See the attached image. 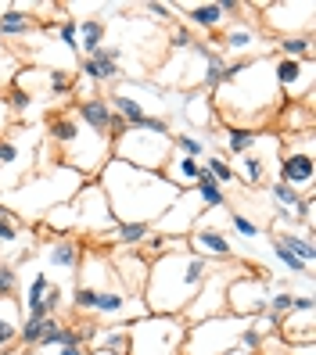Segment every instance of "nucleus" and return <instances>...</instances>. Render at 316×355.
<instances>
[{"mask_svg":"<svg viewBox=\"0 0 316 355\" xmlns=\"http://www.w3.org/2000/svg\"><path fill=\"white\" fill-rule=\"evenodd\" d=\"M36 144H40V133L36 126H26V122H18V126H11L0 137V194L15 191L36 169V158H33Z\"/></svg>","mask_w":316,"mask_h":355,"instance_id":"obj_6","label":"nucleus"},{"mask_svg":"<svg viewBox=\"0 0 316 355\" xmlns=\"http://www.w3.org/2000/svg\"><path fill=\"white\" fill-rule=\"evenodd\" d=\"M83 126H87L90 133H97V137H108V140H115L126 126L115 119V112H112V104H108V97H87V101H76V112H72Z\"/></svg>","mask_w":316,"mask_h":355,"instance_id":"obj_17","label":"nucleus"},{"mask_svg":"<svg viewBox=\"0 0 316 355\" xmlns=\"http://www.w3.org/2000/svg\"><path fill=\"white\" fill-rule=\"evenodd\" d=\"M79 26V58H94L104 47V22L101 18H83Z\"/></svg>","mask_w":316,"mask_h":355,"instance_id":"obj_30","label":"nucleus"},{"mask_svg":"<svg viewBox=\"0 0 316 355\" xmlns=\"http://www.w3.org/2000/svg\"><path fill=\"white\" fill-rule=\"evenodd\" d=\"M234 277L238 273L230 269V262L226 266H213V273L205 277V284H201V291L194 295V302L180 312V320L191 327V323H205V320L223 316V312H226V284L234 280Z\"/></svg>","mask_w":316,"mask_h":355,"instance_id":"obj_11","label":"nucleus"},{"mask_svg":"<svg viewBox=\"0 0 316 355\" xmlns=\"http://www.w3.org/2000/svg\"><path fill=\"white\" fill-rule=\"evenodd\" d=\"M173 151L176 155H187V158H205L208 151H205V140L201 137H194V133H173Z\"/></svg>","mask_w":316,"mask_h":355,"instance_id":"obj_41","label":"nucleus"},{"mask_svg":"<svg viewBox=\"0 0 316 355\" xmlns=\"http://www.w3.org/2000/svg\"><path fill=\"white\" fill-rule=\"evenodd\" d=\"M313 0H299V4H266L263 8V26L269 33L284 36H313Z\"/></svg>","mask_w":316,"mask_h":355,"instance_id":"obj_15","label":"nucleus"},{"mask_svg":"<svg viewBox=\"0 0 316 355\" xmlns=\"http://www.w3.org/2000/svg\"><path fill=\"white\" fill-rule=\"evenodd\" d=\"M281 137V162H277V180L288 183L291 191L299 194H313V180H316V169H313V130H302V133H277Z\"/></svg>","mask_w":316,"mask_h":355,"instance_id":"obj_9","label":"nucleus"},{"mask_svg":"<svg viewBox=\"0 0 316 355\" xmlns=\"http://www.w3.org/2000/svg\"><path fill=\"white\" fill-rule=\"evenodd\" d=\"M288 248H291V252L294 255H299L309 269H313V259H316V248H313V237H299V234H294V230H291V234H277Z\"/></svg>","mask_w":316,"mask_h":355,"instance_id":"obj_43","label":"nucleus"},{"mask_svg":"<svg viewBox=\"0 0 316 355\" xmlns=\"http://www.w3.org/2000/svg\"><path fill=\"white\" fill-rule=\"evenodd\" d=\"M201 216H208L205 208H201V201L191 194V191H180V198L169 205V212H165L151 230L155 234H162V237H176V241H187V234L198 226V219Z\"/></svg>","mask_w":316,"mask_h":355,"instance_id":"obj_16","label":"nucleus"},{"mask_svg":"<svg viewBox=\"0 0 316 355\" xmlns=\"http://www.w3.org/2000/svg\"><path fill=\"white\" fill-rule=\"evenodd\" d=\"M47 287H51V273H47L44 266H36V269H33V280H29V287H26V302H18V305H22V316H26V312H33L40 302H44Z\"/></svg>","mask_w":316,"mask_h":355,"instance_id":"obj_31","label":"nucleus"},{"mask_svg":"<svg viewBox=\"0 0 316 355\" xmlns=\"http://www.w3.org/2000/svg\"><path fill=\"white\" fill-rule=\"evenodd\" d=\"M11 130V112H8V104H4V97H0V137H4Z\"/></svg>","mask_w":316,"mask_h":355,"instance_id":"obj_51","label":"nucleus"},{"mask_svg":"<svg viewBox=\"0 0 316 355\" xmlns=\"http://www.w3.org/2000/svg\"><path fill=\"white\" fill-rule=\"evenodd\" d=\"M0 252H4V248H0Z\"/></svg>","mask_w":316,"mask_h":355,"instance_id":"obj_54","label":"nucleus"},{"mask_svg":"<svg viewBox=\"0 0 316 355\" xmlns=\"http://www.w3.org/2000/svg\"><path fill=\"white\" fill-rule=\"evenodd\" d=\"M180 11H183V22H187V29H205V33H216L223 22H226V15H223V8H219V0L216 4H180Z\"/></svg>","mask_w":316,"mask_h":355,"instance_id":"obj_26","label":"nucleus"},{"mask_svg":"<svg viewBox=\"0 0 316 355\" xmlns=\"http://www.w3.org/2000/svg\"><path fill=\"white\" fill-rule=\"evenodd\" d=\"M83 183H87V176L72 173L69 165H61V162L58 165H40V169L33 176H26L15 191L0 194V205H4L8 212H15L18 219H33V216L44 212V208L72 201Z\"/></svg>","mask_w":316,"mask_h":355,"instance_id":"obj_3","label":"nucleus"},{"mask_svg":"<svg viewBox=\"0 0 316 355\" xmlns=\"http://www.w3.org/2000/svg\"><path fill=\"white\" fill-rule=\"evenodd\" d=\"M147 234H151L147 223H115V230L104 241L115 244L119 252H140V244L147 241Z\"/></svg>","mask_w":316,"mask_h":355,"instance_id":"obj_29","label":"nucleus"},{"mask_svg":"<svg viewBox=\"0 0 316 355\" xmlns=\"http://www.w3.org/2000/svg\"><path fill=\"white\" fill-rule=\"evenodd\" d=\"M47 87H51V97H69L72 94V72L69 69H51Z\"/></svg>","mask_w":316,"mask_h":355,"instance_id":"obj_47","label":"nucleus"},{"mask_svg":"<svg viewBox=\"0 0 316 355\" xmlns=\"http://www.w3.org/2000/svg\"><path fill=\"white\" fill-rule=\"evenodd\" d=\"M18 72H22V61H18V54L8 51V47H0V97L15 87Z\"/></svg>","mask_w":316,"mask_h":355,"instance_id":"obj_36","label":"nucleus"},{"mask_svg":"<svg viewBox=\"0 0 316 355\" xmlns=\"http://www.w3.org/2000/svg\"><path fill=\"white\" fill-rule=\"evenodd\" d=\"M191 194L201 201V208L205 212H219V208H226V191L213 180V173H205V165H201V173H198V180H194V187H191Z\"/></svg>","mask_w":316,"mask_h":355,"instance_id":"obj_28","label":"nucleus"},{"mask_svg":"<svg viewBox=\"0 0 316 355\" xmlns=\"http://www.w3.org/2000/svg\"><path fill=\"white\" fill-rule=\"evenodd\" d=\"M87 352H108V355H126L130 352V323H108V327H94Z\"/></svg>","mask_w":316,"mask_h":355,"instance_id":"obj_21","label":"nucleus"},{"mask_svg":"<svg viewBox=\"0 0 316 355\" xmlns=\"http://www.w3.org/2000/svg\"><path fill=\"white\" fill-rule=\"evenodd\" d=\"M299 298L302 295H294V291H273L269 302H266V312H273L277 320H284V316H291V312L299 309Z\"/></svg>","mask_w":316,"mask_h":355,"instance_id":"obj_40","label":"nucleus"},{"mask_svg":"<svg viewBox=\"0 0 316 355\" xmlns=\"http://www.w3.org/2000/svg\"><path fill=\"white\" fill-rule=\"evenodd\" d=\"M244 327H248V320L230 316V312H223L216 320H205V323H191L180 355H226L230 348L241 345Z\"/></svg>","mask_w":316,"mask_h":355,"instance_id":"obj_8","label":"nucleus"},{"mask_svg":"<svg viewBox=\"0 0 316 355\" xmlns=\"http://www.w3.org/2000/svg\"><path fill=\"white\" fill-rule=\"evenodd\" d=\"M47 330V320H22V330H18V345L22 348H33Z\"/></svg>","mask_w":316,"mask_h":355,"instance_id":"obj_48","label":"nucleus"},{"mask_svg":"<svg viewBox=\"0 0 316 355\" xmlns=\"http://www.w3.org/2000/svg\"><path fill=\"white\" fill-rule=\"evenodd\" d=\"M187 323L180 316H140L130 323V352L126 355H180Z\"/></svg>","mask_w":316,"mask_h":355,"instance_id":"obj_7","label":"nucleus"},{"mask_svg":"<svg viewBox=\"0 0 316 355\" xmlns=\"http://www.w3.org/2000/svg\"><path fill=\"white\" fill-rule=\"evenodd\" d=\"M273 295V284L266 277V269H244L234 280L226 284V312L230 316H241V320H251V316H263L266 312V302Z\"/></svg>","mask_w":316,"mask_h":355,"instance_id":"obj_10","label":"nucleus"},{"mask_svg":"<svg viewBox=\"0 0 316 355\" xmlns=\"http://www.w3.org/2000/svg\"><path fill=\"white\" fill-rule=\"evenodd\" d=\"M144 11L151 15V18H158V22H169V18H173V8L169 4H144Z\"/></svg>","mask_w":316,"mask_h":355,"instance_id":"obj_50","label":"nucleus"},{"mask_svg":"<svg viewBox=\"0 0 316 355\" xmlns=\"http://www.w3.org/2000/svg\"><path fill=\"white\" fill-rule=\"evenodd\" d=\"M226 355H256V352H248V348H241V345H238V348H230Z\"/></svg>","mask_w":316,"mask_h":355,"instance_id":"obj_52","label":"nucleus"},{"mask_svg":"<svg viewBox=\"0 0 316 355\" xmlns=\"http://www.w3.org/2000/svg\"><path fill=\"white\" fill-rule=\"evenodd\" d=\"M201 165H205V173H213V180L223 187V191L238 183V169L226 162V155H205V158H201Z\"/></svg>","mask_w":316,"mask_h":355,"instance_id":"obj_32","label":"nucleus"},{"mask_svg":"<svg viewBox=\"0 0 316 355\" xmlns=\"http://www.w3.org/2000/svg\"><path fill=\"white\" fill-rule=\"evenodd\" d=\"M79 255H83V244L72 241L69 234H61L47 244V266L44 269H61V273H76L79 266Z\"/></svg>","mask_w":316,"mask_h":355,"instance_id":"obj_22","label":"nucleus"},{"mask_svg":"<svg viewBox=\"0 0 316 355\" xmlns=\"http://www.w3.org/2000/svg\"><path fill=\"white\" fill-rule=\"evenodd\" d=\"M18 266L15 262H0V298H15L18 295Z\"/></svg>","mask_w":316,"mask_h":355,"instance_id":"obj_45","label":"nucleus"},{"mask_svg":"<svg viewBox=\"0 0 316 355\" xmlns=\"http://www.w3.org/2000/svg\"><path fill=\"white\" fill-rule=\"evenodd\" d=\"M87 355H108V352H87Z\"/></svg>","mask_w":316,"mask_h":355,"instance_id":"obj_53","label":"nucleus"},{"mask_svg":"<svg viewBox=\"0 0 316 355\" xmlns=\"http://www.w3.org/2000/svg\"><path fill=\"white\" fill-rule=\"evenodd\" d=\"M40 29L33 4H0V44L4 40H26Z\"/></svg>","mask_w":316,"mask_h":355,"instance_id":"obj_19","label":"nucleus"},{"mask_svg":"<svg viewBox=\"0 0 316 355\" xmlns=\"http://www.w3.org/2000/svg\"><path fill=\"white\" fill-rule=\"evenodd\" d=\"M269 194H273V201H277V208H288L291 216H294V208H299V201H302V194H299V191H291V187L281 183V180H273V183H269Z\"/></svg>","mask_w":316,"mask_h":355,"instance_id":"obj_44","label":"nucleus"},{"mask_svg":"<svg viewBox=\"0 0 316 355\" xmlns=\"http://www.w3.org/2000/svg\"><path fill=\"white\" fill-rule=\"evenodd\" d=\"M54 234L61 237V234H69V230L76 226V212H72V201H61V205H54V208H47V219H44Z\"/></svg>","mask_w":316,"mask_h":355,"instance_id":"obj_37","label":"nucleus"},{"mask_svg":"<svg viewBox=\"0 0 316 355\" xmlns=\"http://www.w3.org/2000/svg\"><path fill=\"white\" fill-rule=\"evenodd\" d=\"M47 140L58 144L61 165H69L79 176H97L112 158V140L90 133L72 112H61L47 122Z\"/></svg>","mask_w":316,"mask_h":355,"instance_id":"obj_4","label":"nucleus"},{"mask_svg":"<svg viewBox=\"0 0 316 355\" xmlns=\"http://www.w3.org/2000/svg\"><path fill=\"white\" fill-rule=\"evenodd\" d=\"M219 47H223L226 54H234V58H248L251 51H259L263 44H259L256 26H248V22H234V26H230V29L223 33Z\"/></svg>","mask_w":316,"mask_h":355,"instance_id":"obj_24","label":"nucleus"},{"mask_svg":"<svg viewBox=\"0 0 316 355\" xmlns=\"http://www.w3.org/2000/svg\"><path fill=\"white\" fill-rule=\"evenodd\" d=\"M18 241H22V226H18V216L8 212V208L0 205V248L18 244Z\"/></svg>","mask_w":316,"mask_h":355,"instance_id":"obj_42","label":"nucleus"},{"mask_svg":"<svg viewBox=\"0 0 316 355\" xmlns=\"http://www.w3.org/2000/svg\"><path fill=\"white\" fill-rule=\"evenodd\" d=\"M112 269H115V280L122 291H133L140 295L144 291V277H147V259L140 252H119L112 259Z\"/></svg>","mask_w":316,"mask_h":355,"instance_id":"obj_20","label":"nucleus"},{"mask_svg":"<svg viewBox=\"0 0 316 355\" xmlns=\"http://www.w3.org/2000/svg\"><path fill=\"white\" fill-rule=\"evenodd\" d=\"M277 58H294V61L313 58V36H284V40H277Z\"/></svg>","mask_w":316,"mask_h":355,"instance_id":"obj_35","label":"nucleus"},{"mask_svg":"<svg viewBox=\"0 0 316 355\" xmlns=\"http://www.w3.org/2000/svg\"><path fill=\"white\" fill-rule=\"evenodd\" d=\"M169 44H173V51H187V47H194V36H191V29H187V26H180V29H173Z\"/></svg>","mask_w":316,"mask_h":355,"instance_id":"obj_49","label":"nucleus"},{"mask_svg":"<svg viewBox=\"0 0 316 355\" xmlns=\"http://www.w3.org/2000/svg\"><path fill=\"white\" fill-rule=\"evenodd\" d=\"M269 248H273V255H277V262H281V266L288 269L291 277H302V280L309 277V266H306V262H302L299 255H294V252H291V248H288V244H284L281 237H273V241H269Z\"/></svg>","mask_w":316,"mask_h":355,"instance_id":"obj_34","label":"nucleus"},{"mask_svg":"<svg viewBox=\"0 0 316 355\" xmlns=\"http://www.w3.org/2000/svg\"><path fill=\"white\" fill-rule=\"evenodd\" d=\"M208 273H213V266L198 259L194 252H187V244L151 259L147 262L144 291H140L147 316H180L194 302V295L201 291Z\"/></svg>","mask_w":316,"mask_h":355,"instance_id":"obj_2","label":"nucleus"},{"mask_svg":"<svg viewBox=\"0 0 316 355\" xmlns=\"http://www.w3.org/2000/svg\"><path fill=\"white\" fill-rule=\"evenodd\" d=\"M119 61H122V47H101L94 58H79L76 72L87 79V83H94V87H97V83H112V79L122 76Z\"/></svg>","mask_w":316,"mask_h":355,"instance_id":"obj_18","label":"nucleus"},{"mask_svg":"<svg viewBox=\"0 0 316 355\" xmlns=\"http://www.w3.org/2000/svg\"><path fill=\"white\" fill-rule=\"evenodd\" d=\"M256 140H259V130H248V126H230L223 133V144H226V151L230 155H244L256 148Z\"/></svg>","mask_w":316,"mask_h":355,"instance_id":"obj_33","label":"nucleus"},{"mask_svg":"<svg viewBox=\"0 0 316 355\" xmlns=\"http://www.w3.org/2000/svg\"><path fill=\"white\" fill-rule=\"evenodd\" d=\"M94 334V323H76V327H65L58 323L54 316L47 320V330L33 348H26L29 355H87V341Z\"/></svg>","mask_w":316,"mask_h":355,"instance_id":"obj_13","label":"nucleus"},{"mask_svg":"<svg viewBox=\"0 0 316 355\" xmlns=\"http://www.w3.org/2000/svg\"><path fill=\"white\" fill-rule=\"evenodd\" d=\"M273 158H277V155H263L259 148L238 155V165H241V173H244V183H248V187H263V183L273 176Z\"/></svg>","mask_w":316,"mask_h":355,"instance_id":"obj_27","label":"nucleus"},{"mask_svg":"<svg viewBox=\"0 0 316 355\" xmlns=\"http://www.w3.org/2000/svg\"><path fill=\"white\" fill-rule=\"evenodd\" d=\"M187 252H194L198 259H205L208 266H226L238 259V244L226 237V230L208 223L205 216L198 219V226L187 234Z\"/></svg>","mask_w":316,"mask_h":355,"instance_id":"obj_14","label":"nucleus"},{"mask_svg":"<svg viewBox=\"0 0 316 355\" xmlns=\"http://www.w3.org/2000/svg\"><path fill=\"white\" fill-rule=\"evenodd\" d=\"M173 155V133H151V130H122L112 140V158L133 165V169L162 173V165Z\"/></svg>","mask_w":316,"mask_h":355,"instance_id":"obj_5","label":"nucleus"},{"mask_svg":"<svg viewBox=\"0 0 316 355\" xmlns=\"http://www.w3.org/2000/svg\"><path fill=\"white\" fill-rule=\"evenodd\" d=\"M72 212H76V226H83L90 237H108L115 230V216L108 208V198H104L101 183H83L76 198H72Z\"/></svg>","mask_w":316,"mask_h":355,"instance_id":"obj_12","label":"nucleus"},{"mask_svg":"<svg viewBox=\"0 0 316 355\" xmlns=\"http://www.w3.org/2000/svg\"><path fill=\"white\" fill-rule=\"evenodd\" d=\"M97 183L104 198H108V208L115 223H147L155 226L169 205L180 198V191L162 180V173H147V169H133L119 158H108V165L97 173Z\"/></svg>","mask_w":316,"mask_h":355,"instance_id":"obj_1","label":"nucleus"},{"mask_svg":"<svg viewBox=\"0 0 316 355\" xmlns=\"http://www.w3.org/2000/svg\"><path fill=\"white\" fill-rule=\"evenodd\" d=\"M226 226L234 230L241 241H256V237H263V226H259V223H251L244 212H238V208H230V212H226Z\"/></svg>","mask_w":316,"mask_h":355,"instance_id":"obj_38","label":"nucleus"},{"mask_svg":"<svg viewBox=\"0 0 316 355\" xmlns=\"http://www.w3.org/2000/svg\"><path fill=\"white\" fill-rule=\"evenodd\" d=\"M54 33H58L54 44H65V51L79 54V26H76V18H69V22H58Z\"/></svg>","mask_w":316,"mask_h":355,"instance_id":"obj_46","label":"nucleus"},{"mask_svg":"<svg viewBox=\"0 0 316 355\" xmlns=\"http://www.w3.org/2000/svg\"><path fill=\"white\" fill-rule=\"evenodd\" d=\"M198 173H201V162L198 158H187V155H176V151L169 155V162L162 165V180H169L176 191H191Z\"/></svg>","mask_w":316,"mask_h":355,"instance_id":"obj_23","label":"nucleus"},{"mask_svg":"<svg viewBox=\"0 0 316 355\" xmlns=\"http://www.w3.org/2000/svg\"><path fill=\"white\" fill-rule=\"evenodd\" d=\"M183 112H187V119H191L194 126H205V122H213V97H208V94H194L191 101L183 104Z\"/></svg>","mask_w":316,"mask_h":355,"instance_id":"obj_39","label":"nucleus"},{"mask_svg":"<svg viewBox=\"0 0 316 355\" xmlns=\"http://www.w3.org/2000/svg\"><path fill=\"white\" fill-rule=\"evenodd\" d=\"M18 330H22V305L18 298H0V355L18 345Z\"/></svg>","mask_w":316,"mask_h":355,"instance_id":"obj_25","label":"nucleus"},{"mask_svg":"<svg viewBox=\"0 0 316 355\" xmlns=\"http://www.w3.org/2000/svg\"><path fill=\"white\" fill-rule=\"evenodd\" d=\"M8 355H11V352H8Z\"/></svg>","mask_w":316,"mask_h":355,"instance_id":"obj_55","label":"nucleus"}]
</instances>
